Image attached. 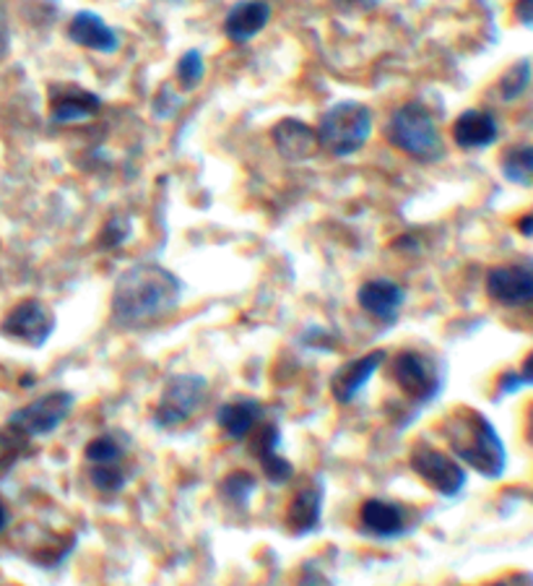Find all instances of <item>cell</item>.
I'll return each mask as SVG.
<instances>
[{
    "label": "cell",
    "mask_w": 533,
    "mask_h": 586,
    "mask_svg": "<svg viewBox=\"0 0 533 586\" xmlns=\"http://www.w3.org/2000/svg\"><path fill=\"white\" fill-rule=\"evenodd\" d=\"M185 284L167 266L141 261L118 276L110 297L112 321L122 329H141L175 313L182 303Z\"/></svg>",
    "instance_id": "6da1fadb"
},
{
    "label": "cell",
    "mask_w": 533,
    "mask_h": 586,
    "mask_svg": "<svg viewBox=\"0 0 533 586\" xmlns=\"http://www.w3.org/2000/svg\"><path fill=\"white\" fill-rule=\"evenodd\" d=\"M443 436L453 457L484 480H500L505 475L507 449L484 412L458 407L445 418Z\"/></svg>",
    "instance_id": "7a4b0ae2"
},
{
    "label": "cell",
    "mask_w": 533,
    "mask_h": 586,
    "mask_svg": "<svg viewBox=\"0 0 533 586\" xmlns=\"http://www.w3.org/2000/svg\"><path fill=\"white\" fill-rule=\"evenodd\" d=\"M385 138L393 149L406 154L408 159L422 162V165H435L445 157L443 130H440L435 115L422 102L396 107L385 123Z\"/></svg>",
    "instance_id": "3957f363"
},
{
    "label": "cell",
    "mask_w": 533,
    "mask_h": 586,
    "mask_svg": "<svg viewBox=\"0 0 533 586\" xmlns=\"http://www.w3.org/2000/svg\"><path fill=\"white\" fill-rule=\"evenodd\" d=\"M375 130V115L367 105L357 99H344V102L330 105L320 115L318 138L320 149L334 154L338 159L354 157L365 149Z\"/></svg>",
    "instance_id": "277c9868"
},
{
    "label": "cell",
    "mask_w": 533,
    "mask_h": 586,
    "mask_svg": "<svg viewBox=\"0 0 533 586\" xmlns=\"http://www.w3.org/2000/svg\"><path fill=\"white\" fill-rule=\"evenodd\" d=\"M208 381L198 373L169 375L161 385V394L154 404L151 422L157 430H175L188 422L206 402Z\"/></svg>",
    "instance_id": "5b68a950"
},
{
    "label": "cell",
    "mask_w": 533,
    "mask_h": 586,
    "mask_svg": "<svg viewBox=\"0 0 533 586\" xmlns=\"http://www.w3.org/2000/svg\"><path fill=\"white\" fill-rule=\"evenodd\" d=\"M391 378L398 391L414 404H432L445 385V375L435 358L416 350H401L391 358Z\"/></svg>",
    "instance_id": "8992f818"
},
{
    "label": "cell",
    "mask_w": 533,
    "mask_h": 586,
    "mask_svg": "<svg viewBox=\"0 0 533 586\" xmlns=\"http://www.w3.org/2000/svg\"><path fill=\"white\" fill-rule=\"evenodd\" d=\"M408 467L420 480L443 498H458L468 485V472L453 453L430 443H416L408 451Z\"/></svg>",
    "instance_id": "52a82bcc"
},
{
    "label": "cell",
    "mask_w": 533,
    "mask_h": 586,
    "mask_svg": "<svg viewBox=\"0 0 533 586\" xmlns=\"http://www.w3.org/2000/svg\"><path fill=\"white\" fill-rule=\"evenodd\" d=\"M76 397L71 391H50V394H42L34 402H29L24 407H19L17 412H11L9 428L17 430L19 436H24L32 441V438H45L63 426L68 420V414L73 412Z\"/></svg>",
    "instance_id": "ba28073f"
},
{
    "label": "cell",
    "mask_w": 533,
    "mask_h": 586,
    "mask_svg": "<svg viewBox=\"0 0 533 586\" xmlns=\"http://www.w3.org/2000/svg\"><path fill=\"white\" fill-rule=\"evenodd\" d=\"M56 329L58 319L52 313V307L37 297L21 300L0 321V334L19 344L32 346V350H40V346L48 344L52 334H56Z\"/></svg>",
    "instance_id": "9c48e42d"
},
{
    "label": "cell",
    "mask_w": 533,
    "mask_h": 586,
    "mask_svg": "<svg viewBox=\"0 0 533 586\" xmlns=\"http://www.w3.org/2000/svg\"><path fill=\"white\" fill-rule=\"evenodd\" d=\"M408 511L396 500L367 498L359 506V531L377 543H396V539L412 535Z\"/></svg>",
    "instance_id": "30bf717a"
},
{
    "label": "cell",
    "mask_w": 533,
    "mask_h": 586,
    "mask_svg": "<svg viewBox=\"0 0 533 586\" xmlns=\"http://www.w3.org/2000/svg\"><path fill=\"white\" fill-rule=\"evenodd\" d=\"M385 358H388V352L373 350V352L359 354V358H354V360L342 362L328 381L334 402L342 407L357 402V397L362 394V391L373 383L377 370L385 365Z\"/></svg>",
    "instance_id": "8fae6325"
},
{
    "label": "cell",
    "mask_w": 533,
    "mask_h": 586,
    "mask_svg": "<svg viewBox=\"0 0 533 586\" xmlns=\"http://www.w3.org/2000/svg\"><path fill=\"white\" fill-rule=\"evenodd\" d=\"M486 295L502 307H523L533 303V268L494 266L486 274Z\"/></svg>",
    "instance_id": "7c38bea8"
},
{
    "label": "cell",
    "mask_w": 533,
    "mask_h": 586,
    "mask_svg": "<svg viewBox=\"0 0 533 586\" xmlns=\"http://www.w3.org/2000/svg\"><path fill=\"white\" fill-rule=\"evenodd\" d=\"M102 110V99L95 91L76 87V84H60L50 91V120L58 126H73L97 118Z\"/></svg>",
    "instance_id": "4fadbf2b"
},
{
    "label": "cell",
    "mask_w": 533,
    "mask_h": 586,
    "mask_svg": "<svg viewBox=\"0 0 533 586\" xmlns=\"http://www.w3.org/2000/svg\"><path fill=\"white\" fill-rule=\"evenodd\" d=\"M272 144L279 152V157L287 162H307L315 159L320 152L318 128L307 126L299 118H282L272 128Z\"/></svg>",
    "instance_id": "5bb4252c"
},
{
    "label": "cell",
    "mask_w": 533,
    "mask_h": 586,
    "mask_svg": "<svg viewBox=\"0 0 533 586\" xmlns=\"http://www.w3.org/2000/svg\"><path fill=\"white\" fill-rule=\"evenodd\" d=\"M272 3L268 0H237L235 6L224 17L221 32L229 42L245 45L258 37L272 21Z\"/></svg>",
    "instance_id": "9a60e30c"
},
{
    "label": "cell",
    "mask_w": 533,
    "mask_h": 586,
    "mask_svg": "<svg viewBox=\"0 0 533 586\" xmlns=\"http://www.w3.org/2000/svg\"><path fill=\"white\" fill-rule=\"evenodd\" d=\"M357 303L369 319L391 326L398 321L401 307L406 303V290L393 280H369L359 287Z\"/></svg>",
    "instance_id": "2e32d148"
},
{
    "label": "cell",
    "mask_w": 533,
    "mask_h": 586,
    "mask_svg": "<svg viewBox=\"0 0 533 586\" xmlns=\"http://www.w3.org/2000/svg\"><path fill=\"white\" fill-rule=\"evenodd\" d=\"M323 500H326V488L323 482H305L303 488L295 490L287 506V527L295 537H307L320 529L323 521Z\"/></svg>",
    "instance_id": "e0dca14e"
},
{
    "label": "cell",
    "mask_w": 533,
    "mask_h": 586,
    "mask_svg": "<svg viewBox=\"0 0 533 586\" xmlns=\"http://www.w3.org/2000/svg\"><path fill=\"white\" fill-rule=\"evenodd\" d=\"M68 40L99 56H115L120 50L118 32L95 11H79L68 21Z\"/></svg>",
    "instance_id": "ac0fdd59"
},
{
    "label": "cell",
    "mask_w": 533,
    "mask_h": 586,
    "mask_svg": "<svg viewBox=\"0 0 533 586\" xmlns=\"http://www.w3.org/2000/svg\"><path fill=\"white\" fill-rule=\"evenodd\" d=\"M453 144L463 152H478L492 146L500 138L497 118L486 110H463L458 118L453 120Z\"/></svg>",
    "instance_id": "d6986e66"
},
{
    "label": "cell",
    "mask_w": 533,
    "mask_h": 586,
    "mask_svg": "<svg viewBox=\"0 0 533 586\" xmlns=\"http://www.w3.org/2000/svg\"><path fill=\"white\" fill-rule=\"evenodd\" d=\"M279 446H282L279 426H276V422H266V426L258 430L253 453L258 457L263 475H266V480L272 485H287L292 482V477H295V465L282 457Z\"/></svg>",
    "instance_id": "ffe728a7"
},
{
    "label": "cell",
    "mask_w": 533,
    "mask_h": 586,
    "mask_svg": "<svg viewBox=\"0 0 533 586\" xmlns=\"http://www.w3.org/2000/svg\"><path fill=\"white\" fill-rule=\"evenodd\" d=\"M263 414V407L258 399H235V402L221 404L216 410V426L227 441H245L255 433Z\"/></svg>",
    "instance_id": "44dd1931"
},
{
    "label": "cell",
    "mask_w": 533,
    "mask_h": 586,
    "mask_svg": "<svg viewBox=\"0 0 533 586\" xmlns=\"http://www.w3.org/2000/svg\"><path fill=\"white\" fill-rule=\"evenodd\" d=\"M500 173L513 185H533V144H515L502 152Z\"/></svg>",
    "instance_id": "7402d4cb"
},
{
    "label": "cell",
    "mask_w": 533,
    "mask_h": 586,
    "mask_svg": "<svg viewBox=\"0 0 533 586\" xmlns=\"http://www.w3.org/2000/svg\"><path fill=\"white\" fill-rule=\"evenodd\" d=\"M128 457V443L118 441V436H97L91 438L83 449V459L87 467H112V465H126Z\"/></svg>",
    "instance_id": "603a6c76"
},
{
    "label": "cell",
    "mask_w": 533,
    "mask_h": 586,
    "mask_svg": "<svg viewBox=\"0 0 533 586\" xmlns=\"http://www.w3.org/2000/svg\"><path fill=\"white\" fill-rule=\"evenodd\" d=\"M531 74L533 71H531L529 60H517V64L510 66L497 81V91H500L502 102H515V99H521L531 87Z\"/></svg>",
    "instance_id": "cb8c5ba5"
},
{
    "label": "cell",
    "mask_w": 533,
    "mask_h": 586,
    "mask_svg": "<svg viewBox=\"0 0 533 586\" xmlns=\"http://www.w3.org/2000/svg\"><path fill=\"white\" fill-rule=\"evenodd\" d=\"M255 488H258V480H255L250 472H243V469H237V472H229L227 477H224L221 485H219V492L229 506L245 508L247 504H250Z\"/></svg>",
    "instance_id": "d4e9b609"
},
{
    "label": "cell",
    "mask_w": 533,
    "mask_h": 586,
    "mask_svg": "<svg viewBox=\"0 0 533 586\" xmlns=\"http://www.w3.org/2000/svg\"><path fill=\"white\" fill-rule=\"evenodd\" d=\"M175 76H177V87L182 91H193L200 87V81H204L206 76V58L200 50H185L180 58H177V66H175Z\"/></svg>",
    "instance_id": "484cf974"
},
{
    "label": "cell",
    "mask_w": 533,
    "mask_h": 586,
    "mask_svg": "<svg viewBox=\"0 0 533 586\" xmlns=\"http://www.w3.org/2000/svg\"><path fill=\"white\" fill-rule=\"evenodd\" d=\"M27 446L29 438L19 436L17 430H11L9 426L0 430V477H6L19 465V459L27 453Z\"/></svg>",
    "instance_id": "4316f807"
},
{
    "label": "cell",
    "mask_w": 533,
    "mask_h": 586,
    "mask_svg": "<svg viewBox=\"0 0 533 586\" xmlns=\"http://www.w3.org/2000/svg\"><path fill=\"white\" fill-rule=\"evenodd\" d=\"M89 482H91V488L105 492V496H115V492H120L128 485L126 465L89 467Z\"/></svg>",
    "instance_id": "83f0119b"
},
{
    "label": "cell",
    "mask_w": 533,
    "mask_h": 586,
    "mask_svg": "<svg viewBox=\"0 0 533 586\" xmlns=\"http://www.w3.org/2000/svg\"><path fill=\"white\" fill-rule=\"evenodd\" d=\"M525 385H533V352L523 360V365L517 370H507V373L500 375L497 381V394L510 397L517 394V391L525 389Z\"/></svg>",
    "instance_id": "f1b7e54d"
},
{
    "label": "cell",
    "mask_w": 533,
    "mask_h": 586,
    "mask_svg": "<svg viewBox=\"0 0 533 586\" xmlns=\"http://www.w3.org/2000/svg\"><path fill=\"white\" fill-rule=\"evenodd\" d=\"M182 107V89H175L172 84H161L151 102V113L157 120H172Z\"/></svg>",
    "instance_id": "f546056e"
},
{
    "label": "cell",
    "mask_w": 533,
    "mask_h": 586,
    "mask_svg": "<svg viewBox=\"0 0 533 586\" xmlns=\"http://www.w3.org/2000/svg\"><path fill=\"white\" fill-rule=\"evenodd\" d=\"M130 233H134V225H130V219L122 217V214H118V217H112L105 225V229H102V245H105V248H118V245H122V243L128 241Z\"/></svg>",
    "instance_id": "4dcf8cb0"
},
{
    "label": "cell",
    "mask_w": 533,
    "mask_h": 586,
    "mask_svg": "<svg viewBox=\"0 0 533 586\" xmlns=\"http://www.w3.org/2000/svg\"><path fill=\"white\" fill-rule=\"evenodd\" d=\"M299 342H303V346H307V350H313V352H326V350H334L336 346V334L334 331L323 329V326H313V329L305 331Z\"/></svg>",
    "instance_id": "1f68e13d"
},
{
    "label": "cell",
    "mask_w": 533,
    "mask_h": 586,
    "mask_svg": "<svg viewBox=\"0 0 533 586\" xmlns=\"http://www.w3.org/2000/svg\"><path fill=\"white\" fill-rule=\"evenodd\" d=\"M334 3V9H338L342 13H365L369 9H375V6H381L383 0H330Z\"/></svg>",
    "instance_id": "d6a6232c"
},
{
    "label": "cell",
    "mask_w": 533,
    "mask_h": 586,
    "mask_svg": "<svg viewBox=\"0 0 533 586\" xmlns=\"http://www.w3.org/2000/svg\"><path fill=\"white\" fill-rule=\"evenodd\" d=\"M513 17H515L517 25L533 27V0H515Z\"/></svg>",
    "instance_id": "836d02e7"
},
{
    "label": "cell",
    "mask_w": 533,
    "mask_h": 586,
    "mask_svg": "<svg viewBox=\"0 0 533 586\" xmlns=\"http://www.w3.org/2000/svg\"><path fill=\"white\" fill-rule=\"evenodd\" d=\"M517 233H521L523 237H531L533 241V209L517 219Z\"/></svg>",
    "instance_id": "e575fe53"
},
{
    "label": "cell",
    "mask_w": 533,
    "mask_h": 586,
    "mask_svg": "<svg viewBox=\"0 0 533 586\" xmlns=\"http://www.w3.org/2000/svg\"><path fill=\"white\" fill-rule=\"evenodd\" d=\"M9 524H11V511H9V506H6V500L0 498V535L9 529Z\"/></svg>",
    "instance_id": "d590c367"
},
{
    "label": "cell",
    "mask_w": 533,
    "mask_h": 586,
    "mask_svg": "<svg viewBox=\"0 0 533 586\" xmlns=\"http://www.w3.org/2000/svg\"><path fill=\"white\" fill-rule=\"evenodd\" d=\"M529 438H531V443H533V407H531V412H529Z\"/></svg>",
    "instance_id": "8d00e7d4"
},
{
    "label": "cell",
    "mask_w": 533,
    "mask_h": 586,
    "mask_svg": "<svg viewBox=\"0 0 533 586\" xmlns=\"http://www.w3.org/2000/svg\"><path fill=\"white\" fill-rule=\"evenodd\" d=\"M490 586H510V584H505V582H494V584H490Z\"/></svg>",
    "instance_id": "74e56055"
},
{
    "label": "cell",
    "mask_w": 533,
    "mask_h": 586,
    "mask_svg": "<svg viewBox=\"0 0 533 586\" xmlns=\"http://www.w3.org/2000/svg\"><path fill=\"white\" fill-rule=\"evenodd\" d=\"M11 586H17V584H11Z\"/></svg>",
    "instance_id": "f35d334b"
}]
</instances>
